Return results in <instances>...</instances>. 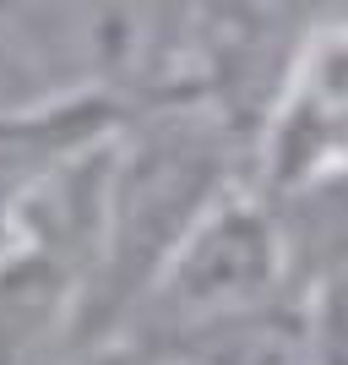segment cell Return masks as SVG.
Instances as JSON below:
<instances>
[{
  "mask_svg": "<svg viewBox=\"0 0 348 365\" xmlns=\"http://www.w3.org/2000/svg\"><path fill=\"white\" fill-rule=\"evenodd\" d=\"M174 365H310V322L294 289L212 322L169 354Z\"/></svg>",
  "mask_w": 348,
  "mask_h": 365,
  "instance_id": "cell-6",
  "label": "cell"
},
{
  "mask_svg": "<svg viewBox=\"0 0 348 365\" xmlns=\"http://www.w3.org/2000/svg\"><path fill=\"white\" fill-rule=\"evenodd\" d=\"M88 278L38 245L0 251V365H55L82 344Z\"/></svg>",
  "mask_w": 348,
  "mask_h": 365,
  "instance_id": "cell-4",
  "label": "cell"
},
{
  "mask_svg": "<svg viewBox=\"0 0 348 365\" xmlns=\"http://www.w3.org/2000/svg\"><path fill=\"white\" fill-rule=\"evenodd\" d=\"M273 213L278 257L294 294L348 278V169H327L283 191H261Z\"/></svg>",
  "mask_w": 348,
  "mask_h": 365,
  "instance_id": "cell-5",
  "label": "cell"
},
{
  "mask_svg": "<svg viewBox=\"0 0 348 365\" xmlns=\"http://www.w3.org/2000/svg\"><path fill=\"white\" fill-rule=\"evenodd\" d=\"M49 104H71L49 71V49L38 38L33 6H0V120L33 115Z\"/></svg>",
  "mask_w": 348,
  "mask_h": 365,
  "instance_id": "cell-7",
  "label": "cell"
},
{
  "mask_svg": "<svg viewBox=\"0 0 348 365\" xmlns=\"http://www.w3.org/2000/svg\"><path fill=\"white\" fill-rule=\"evenodd\" d=\"M55 365H174V360L120 333V338H82V344H71Z\"/></svg>",
  "mask_w": 348,
  "mask_h": 365,
  "instance_id": "cell-9",
  "label": "cell"
},
{
  "mask_svg": "<svg viewBox=\"0 0 348 365\" xmlns=\"http://www.w3.org/2000/svg\"><path fill=\"white\" fill-rule=\"evenodd\" d=\"M327 169H348V11H316L283 98L256 137L251 185L283 191Z\"/></svg>",
  "mask_w": 348,
  "mask_h": 365,
  "instance_id": "cell-3",
  "label": "cell"
},
{
  "mask_svg": "<svg viewBox=\"0 0 348 365\" xmlns=\"http://www.w3.org/2000/svg\"><path fill=\"white\" fill-rule=\"evenodd\" d=\"M251 185V148L201 104L120 115L109 137L104 240L88 284L82 338H115L191 229Z\"/></svg>",
  "mask_w": 348,
  "mask_h": 365,
  "instance_id": "cell-1",
  "label": "cell"
},
{
  "mask_svg": "<svg viewBox=\"0 0 348 365\" xmlns=\"http://www.w3.org/2000/svg\"><path fill=\"white\" fill-rule=\"evenodd\" d=\"M283 289L288 278L283 257H278L273 213H267L256 185H245L228 202H218L191 229V240L169 257L147 300L137 305V317L125 322V338H137L158 354H174V344H185L191 333L234 317L245 305L273 300Z\"/></svg>",
  "mask_w": 348,
  "mask_h": 365,
  "instance_id": "cell-2",
  "label": "cell"
},
{
  "mask_svg": "<svg viewBox=\"0 0 348 365\" xmlns=\"http://www.w3.org/2000/svg\"><path fill=\"white\" fill-rule=\"evenodd\" d=\"M310 322V365H348V278L300 294Z\"/></svg>",
  "mask_w": 348,
  "mask_h": 365,
  "instance_id": "cell-8",
  "label": "cell"
}]
</instances>
